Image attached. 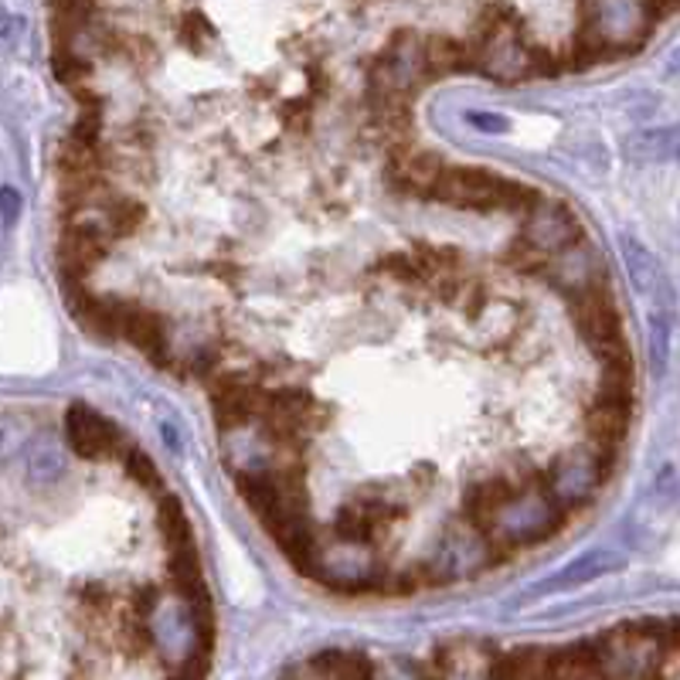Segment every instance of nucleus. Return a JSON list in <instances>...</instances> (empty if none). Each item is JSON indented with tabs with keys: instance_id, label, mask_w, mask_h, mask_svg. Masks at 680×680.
Instances as JSON below:
<instances>
[{
	"instance_id": "1",
	"label": "nucleus",
	"mask_w": 680,
	"mask_h": 680,
	"mask_svg": "<svg viewBox=\"0 0 680 680\" xmlns=\"http://www.w3.org/2000/svg\"><path fill=\"white\" fill-rule=\"evenodd\" d=\"M616 463H619V446L586 439L576 449L558 452L544 467V487L569 514H579L609 483V477L616 473Z\"/></svg>"
},
{
	"instance_id": "2",
	"label": "nucleus",
	"mask_w": 680,
	"mask_h": 680,
	"mask_svg": "<svg viewBox=\"0 0 680 680\" xmlns=\"http://www.w3.org/2000/svg\"><path fill=\"white\" fill-rule=\"evenodd\" d=\"M518 554V548H507L500 541H493L477 521H470L467 514L452 518L439 538V551L436 558H429L436 586H449L460 579H477L497 564H507L510 558Z\"/></svg>"
},
{
	"instance_id": "3",
	"label": "nucleus",
	"mask_w": 680,
	"mask_h": 680,
	"mask_svg": "<svg viewBox=\"0 0 680 680\" xmlns=\"http://www.w3.org/2000/svg\"><path fill=\"white\" fill-rule=\"evenodd\" d=\"M564 518H569V510L548 493V487H531V490H518L510 497L483 531L493 541L521 551V548L554 538L564 528Z\"/></svg>"
},
{
	"instance_id": "4",
	"label": "nucleus",
	"mask_w": 680,
	"mask_h": 680,
	"mask_svg": "<svg viewBox=\"0 0 680 680\" xmlns=\"http://www.w3.org/2000/svg\"><path fill=\"white\" fill-rule=\"evenodd\" d=\"M384 564L364 541L337 538L333 544H317L310 561V579H320L323 586L337 592H378Z\"/></svg>"
},
{
	"instance_id": "5",
	"label": "nucleus",
	"mask_w": 680,
	"mask_h": 680,
	"mask_svg": "<svg viewBox=\"0 0 680 680\" xmlns=\"http://www.w3.org/2000/svg\"><path fill=\"white\" fill-rule=\"evenodd\" d=\"M497 174L483 167H446L442 181L429 194L432 201L467 208V211H497V191H500Z\"/></svg>"
},
{
	"instance_id": "6",
	"label": "nucleus",
	"mask_w": 680,
	"mask_h": 680,
	"mask_svg": "<svg viewBox=\"0 0 680 680\" xmlns=\"http://www.w3.org/2000/svg\"><path fill=\"white\" fill-rule=\"evenodd\" d=\"M521 236L528 242H534L538 249H544L548 256L561 252V249H569L576 242L586 239V229H582V221L564 208L558 201H548L541 198L531 211H528V221H524V229Z\"/></svg>"
},
{
	"instance_id": "7",
	"label": "nucleus",
	"mask_w": 680,
	"mask_h": 680,
	"mask_svg": "<svg viewBox=\"0 0 680 680\" xmlns=\"http://www.w3.org/2000/svg\"><path fill=\"white\" fill-rule=\"evenodd\" d=\"M66 436H69V446L79 452L82 460H106V457H117V452H123V432L89 406H72L69 409Z\"/></svg>"
},
{
	"instance_id": "8",
	"label": "nucleus",
	"mask_w": 680,
	"mask_h": 680,
	"mask_svg": "<svg viewBox=\"0 0 680 680\" xmlns=\"http://www.w3.org/2000/svg\"><path fill=\"white\" fill-rule=\"evenodd\" d=\"M544 279L551 282L554 290H561L564 297H569V300L579 297V293H586L589 287H596V282H606V279H602V269H599V262H596V256H592V249L586 246V239L576 242V246H569V249L554 252L551 262H548V269H544Z\"/></svg>"
},
{
	"instance_id": "9",
	"label": "nucleus",
	"mask_w": 680,
	"mask_h": 680,
	"mask_svg": "<svg viewBox=\"0 0 680 680\" xmlns=\"http://www.w3.org/2000/svg\"><path fill=\"white\" fill-rule=\"evenodd\" d=\"M622 564H627V558H622L619 551H612V548H596V551L576 558L572 564H564V569H558L551 579L538 582V586L528 592V599H534V596H554V592H569V589H576V586H589V582H596V579H602V576L622 569Z\"/></svg>"
},
{
	"instance_id": "10",
	"label": "nucleus",
	"mask_w": 680,
	"mask_h": 680,
	"mask_svg": "<svg viewBox=\"0 0 680 680\" xmlns=\"http://www.w3.org/2000/svg\"><path fill=\"white\" fill-rule=\"evenodd\" d=\"M572 313H576V327H579L586 344H592V340H602V337L622 333L619 310H616L609 282H596V287H589L586 293L572 297Z\"/></svg>"
},
{
	"instance_id": "11",
	"label": "nucleus",
	"mask_w": 680,
	"mask_h": 680,
	"mask_svg": "<svg viewBox=\"0 0 680 680\" xmlns=\"http://www.w3.org/2000/svg\"><path fill=\"white\" fill-rule=\"evenodd\" d=\"M622 246V259H627V272L633 279V287L660 310H673V290H670V282L660 269V262L633 239V236H622L619 239Z\"/></svg>"
},
{
	"instance_id": "12",
	"label": "nucleus",
	"mask_w": 680,
	"mask_h": 680,
	"mask_svg": "<svg viewBox=\"0 0 680 680\" xmlns=\"http://www.w3.org/2000/svg\"><path fill=\"white\" fill-rule=\"evenodd\" d=\"M123 340H130L133 348H140L157 368H174L167 351V320L143 303H133L123 323Z\"/></svg>"
},
{
	"instance_id": "13",
	"label": "nucleus",
	"mask_w": 680,
	"mask_h": 680,
	"mask_svg": "<svg viewBox=\"0 0 680 680\" xmlns=\"http://www.w3.org/2000/svg\"><path fill=\"white\" fill-rule=\"evenodd\" d=\"M112 239L82 232V229H66L62 246H59V266L66 279H89V272L109 256Z\"/></svg>"
},
{
	"instance_id": "14",
	"label": "nucleus",
	"mask_w": 680,
	"mask_h": 680,
	"mask_svg": "<svg viewBox=\"0 0 680 680\" xmlns=\"http://www.w3.org/2000/svg\"><path fill=\"white\" fill-rule=\"evenodd\" d=\"M521 487H518V480L510 477L507 470H500V473H493V477H483V480H473L470 487H467V493H463V514L470 518V521H477L480 528H487L490 521H493V514L497 510L514 497Z\"/></svg>"
},
{
	"instance_id": "15",
	"label": "nucleus",
	"mask_w": 680,
	"mask_h": 680,
	"mask_svg": "<svg viewBox=\"0 0 680 680\" xmlns=\"http://www.w3.org/2000/svg\"><path fill=\"white\" fill-rule=\"evenodd\" d=\"M446 167H449V163H446L439 153L416 147L409 157H402V160L391 163V178L402 184V191L419 194V198H429V194L436 191V184L442 181Z\"/></svg>"
},
{
	"instance_id": "16",
	"label": "nucleus",
	"mask_w": 680,
	"mask_h": 680,
	"mask_svg": "<svg viewBox=\"0 0 680 680\" xmlns=\"http://www.w3.org/2000/svg\"><path fill=\"white\" fill-rule=\"evenodd\" d=\"M630 412H633V406L596 399V402L586 409V419H582L586 439L622 446V439H627V432H630Z\"/></svg>"
},
{
	"instance_id": "17",
	"label": "nucleus",
	"mask_w": 680,
	"mask_h": 680,
	"mask_svg": "<svg viewBox=\"0 0 680 680\" xmlns=\"http://www.w3.org/2000/svg\"><path fill=\"white\" fill-rule=\"evenodd\" d=\"M490 677H503V680H531V677H554V650H541V647H521L510 650L503 657L493 660Z\"/></svg>"
},
{
	"instance_id": "18",
	"label": "nucleus",
	"mask_w": 680,
	"mask_h": 680,
	"mask_svg": "<svg viewBox=\"0 0 680 680\" xmlns=\"http://www.w3.org/2000/svg\"><path fill=\"white\" fill-rule=\"evenodd\" d=\"M167 576H170V589H174L178 599H191V596L204 592V579H201V564H198L194 544H191V548L170 551V558H167Z\"/></svg>"
},
{
	"instance_id": "19",
	"label": "nucleus",
	"mask_w": 680,
	"mask_h": 680,
	"mask_svg": "<svg viewBox=\"0 0 680 680\" xmlns=\"http://www.w3.org/2000/svg\"><path fill=\"white\" fill-rule=\"evenodd\" d=\"M157 524H160V534L167 541L170 551L178 548H191V524H188V514H184V503L174 497V493H163L160 497V510H157Z\"/></svg>"
},
{
	"instance_id": "20",
	"label": "nucleus",
	"mask_w": 680,
	"mask_h": 680,
	"mask_svg": "<svg viewBox=\"0 0 680 680\" xmlns=\"http://www.w3.org/2000/svg\"><path fill=\"white\" fill-rule=\"evenodd\" d=\"M102 208H106V214L112 221V232H117V239L137 236L143 229V221H147V204L137 201L133 194H123V191H112Z\"/></svg>"
},
{
	"instance_id": "21",
	"label": "nucleus",
	"mask_w": 680,
	"mask_h": 680,
	"mask_svg": "<svg viewBox=\"0 0 680 680\" xmlns=\"http://www.w3.org/2000/svg\"><path fill=\"white\" fill-rule=\"evenodd\" d=\"M307 673H313V677H344V680H354V677H374V667H371L361 653L330 650V653H317Z\"/></svg>"
},
{
	"instance_id": "22",
	"label": "nucleus",
	"mask_w": 680,
	"mask_h": 680,
	"mask_svg": "<svg viewBox=\"0 0 680 680\" xmlns=\"http://www.w3.org/2000/svg\"><path fill=\"white\" fill-rule=\"evenodd\" d=\"M374 276L381 279H391L394 287H422V282H429L422 262L416 259V252H388L374 262L371 269Z\"/></svg>"
},
{
	"instance_id": "23",
	"label": "nucleus",
	"mask_w": 680,
	"mask_h": 680,
	"mask_svg": "<svg viewBox=\"0 0 680 680\" xmlns=\"http://www.w3.org/2000/svg\"><path fill=\"white\" fill-rule=\"evenodd\" d=\"M548 262H551V256L544 249H538L534 242H528L524 236H518L503 249V266L514 276H524V279H544Z\"/></svg>"
},
{
	"instance_id": "24",
	"label": "nucleus",
	"mask_w": 680,
	"mask_h": 680,
	"mask_svg": "<svg viewBox=\"0 0 680 680\" xmlns=\"http://www.w3.org/2000/svg\"><path fill=\"white\" fill-rule=\"evenodd\" d=\"M416 259L422 262L426 276H446V272H467V256L457 246H432V242H416Z\"/></svg>"
},
{
	"instance_id": "25",
	"label": "nucleus",
	"mask_w": 680,
	"mask_h": 680,
	"mask_svg": "<svg viewBox=\"0 0 680 680\" xmlns=\"http://www.w3.org/2000/svg\"><path fill=\"white\" fill-rule=\"evenodd\" d=\"M92 69L96 66H92V59H86V54H79L72 48H62V44L51 48V72H54V79H59L66 89H76V86L89 82Z\"/></svg>"
},
{
	"instance_id": "26",
	"label": "nucleus",
	"mask_w": 680,
	"mask_h": 680,
	"mask_svg": "<svg viewBox=\"0 0 680 680\" xmlns=\"http://www.w3.org/2000/svg\"><path fill=\"white\" fill-rule=\"evenodd\" d=\"M680 153V127L673 130H660V133H643L637 140H630V157L640 160V163H650V160H667Z\"/></svg>"
},
{
	"instance_id": "27",
	"label": "nucleus",
	"mask_w": 680,
	"mask_h": 680,
	"mask_svg": "<svg viewBox=\"0 0 680 680\" xmlns=\"http://www.w3.org/2000/svg\"><path fill=\"white\" fill-rule=\"evenodd\" d=\"M544 194L538 188L518 184V181H500L497 191V211H510V214H528Z\"/></svg>"
},
{
	"instance_id": "28",
	"label": "nucleus",
	"mask_w": 680,
	"mask_h": 680,
	"mask_svg": "<svg viewBox=\"0 0 680 680\" xmlns=\"http://www.w3.org/2000/svg\"><path fill=\"white\" fill-rule=\"evenodd\" d=\"M667 354H670V310L653 307V313H650V364L657 374H663Z\"/></svg>"
},
{
	"instance_id": "29",
	"label": "nucleus",
	"mask_w": 680,
	"mask_h": 680,
	"mask_svg": "<svg viewBox=\"0 0 680 680\" xmlns=\"http://www.w3.org/2000/svg\"><path fill=\"white\" fill-rule=\"evenodd\" d=\"M123 463H127L130 480H137L143 490H150L153 497H163V493H167V490H163V480H160V470L153 467V460L147 457V452L127 449V452H123Z\"/></svg>"
},
{
	"instance_id": "30",
	"label": "nucleus",
	"mask_w": 680,
	"mask_h": 680,
	"mask_svg": "<svg viewBox=\"0 0 680 680\" xmlns=\"http://www.w3.org/2000/svg\"><path fill=\"white\" fill-rule=\"evenodd\" d=\"M279 120L287 130L293 133H307L310 123H313V112H310V102L307 99H287L279 106Z\"/></svg>"
},
{
	"instance_id": "31",
	"label": "nucleus",
	"mask_w": 680,
	"mask_h": 680,
	"mask_svg": "<svg viewBox=\"0 0 680 680\" xmlns=\"http://www.w3.org/2000/svg\"><path fill=\"white\" fill-rule=\"evenodd\" d=\"M102 106H79V120L72 127V137L89 140V143H102Z\"/></svg>"
},
{
	"instance_id": "32",
	"label": "nucleus",
	"mask_w": 680,
	"mask_h": 680,
	"mask_svg": "<svg viewBox=\"0 0 680 680\" xmlns=\"http://www.w3.org/2000/svg\"><path fill=\"white\" fill-rule=\"evenodd\" d=\"M0 201H4V224H8V229H14V224H18V214H21V194H18L14 188H4Z\"/></svg>"
},
{
	"instance_id": "33",
	"label": "nucleus",
	"mask_w": 680,
	"mask_h": 680,
	"mask_svg": "<svg viewBox=\"0 0 680 680\" xmlns=\"http://www.w3.org/2000/svg\"><path fill=\"white\" fill-rule=\"evenodd\" d=\"M211 272H214L218 279H224V282H236V279L242 276V266L232 262V259H218V262L211 266Z\"/></svg>"
},
{
	"instance_id": "34",
	"label": "nucleus",
	"mask_w": 680,
	"mask_h": 680,
	"mask_svg": "<svg viewBox=\"0 0 680 680\" xmlns=\"http://www.w3.org/2000/svg\"><path fill=\"white\" fill-rule=\"evenodd\" d=\"M470 123L480 127V130H503V127H507L503 120H497V117H480V112H470Z\"/></svg>"
}]
</instances>
